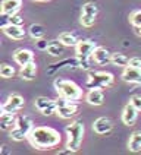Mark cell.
Returning <instances> with one entry per match:
<instances>
[{"label":"cell","instance_id":"cell-13","mask_svg":"<svg viewBox=\"0 0 141 155\" xmlns=\"http://www.w3.org/2000/svg\"><path fill=\"white\" fill-rule=\"evenodd\" d=\"M93 60L100 66H105L107 63H112V54L107 51L105 47H97L93 53Z\"/></svg>","mask_w":141,"mask_h":155},{"label":"cell","instance_id":"cell-1","mask_svg":"<svg viewBox=\"0 0 141 155\" xmlns=\"http://www.w3.org/2000/svg\"><path fill=\"white\" fill-rule=\"evenodd\" d=\"M29 143L37 149H52L60 143V133L50 126H37L28 135Z\"/></svg>","mask_w":141,"mask_h":155},{"label":"cell","instance_id":"cell-9","mask_svg":"<svg viewBox=\"0 0 141 155\" xmlns=\"http://www.w3.org/2000/svg\"><path fill=\"white\" fill-rule=\"evenodd\" d=\"M24 107V98L19 94H12L2 105V113H15Z\"/></svg>","mask_w":141,"mask_h":155},{"label":"cell","instance_id":"cell-5","mask_svg":"<svg viewBox=\"0 0 141 155\" xmlns=\"http://www.w3.org/2000/svg\"><path fill=\"white\" fill-rule=\"evenodd\" d=\"M115 78L110 72H90L87 76V82L85 86L88 89H93V88H107L113 84Z\"/></svg>","mask_w":141,"mask_h":155},{"label":"cell","instance_id":"cell-27","mask_svg":"<svg viewBox=\"0 0 141 155\" xmlns=\"http://www.w3.org/2000/svg\"><path fill=\"white\" fill-rule=\"evenodd\" d=\"M129 22L134 26H141V10H135L129 15Z\"/></svg>","mask_w":141,"mask_h":155},{"label":"cell","instance_id":"cell-23","mask_svg":"<svg viewBox=\"0 0 141 155\" xmlns=\"http://www.w3.org/2000/svg\"><path fill=\"white\" fill-rule=\"evenodd\" d=\"M28 32H29V35H31L34 40H40V38H43L44 34H46V28H44L43 25H40V24H33V25L29 26Z\"/></svg>","mask_w":141,"mask_h":155},{"label":"cell","instance_id":"cell-17","mask_svg":"<svg viewBox=\"0 0 141 155\" xmlns=\"http://www.w3.org/2000/svg\"><path fill=\"white\" fill-rule=\"evenodd\" d=\"M22 6V0H3L2 2V13L13 15L18 13Z\"/></svg>","mask_w":141,"mask_h":155},{"label":"cell","instance_id":"cell-24","mask_svg":"<svg viewBox=\"0 0 141 155\" xmlns=\"http://www.w3.org/2000/svg\"><path fill=\"white\" fill-rule=\"evenodd\" d=\"M112 63L115 66H119V68H126L129 64V59L122 53H113L112 54Z\"/></svg>","mask_w":141,"mask_h":155},{"label":"cell","instance_id":"cell-34","mask_svg":"<svg viewBox=\"0 0 141 155\" xmlns=\"http://www.w3.org/2000/svg\"><path fill=\"white\" fill-rule=\"evenodd\" d=\"M34 2H49V0H34Z\"/></svg>","mask_w":141,"mask_h":155},{"label":"cell","instance_id":"cell-30","mask_svg":"<svg viewBox=\"0 0 141 155\" xmlns=\"http://www.w3.org/2000/svg\"><path fill=\"white\" fill-rule=\"evenodd\" d=\"M129 103H131L138 111H141V95H134Z\"/></svg>","mask_w":141,"mask_h":155},{"label":"cell","instance_id":"cell-2","mask_svg":"<svg viewBox=\"0 0 141 155\" xmlns=\"http://www.w3.org/2000/svg\"><path fill=\"white\" fill-rule=\"evenodd\" d=\"M54 88H56L59 97L66 98V100H69V101H78L79 98L82 97V89H81L74 81L56 79V81H54Z\"/></svg>","mask_w":141,"mask_h":155},{"label":"cell","instance_id":"cell-26","mask_svg":"<svg viewBox=\"0 0 141 155\" xmlns=\"http://www.w3.org/2000/svg\"><path fill=\"white\" fill-rule=\"evenodd\" d=\"M0 75H2V78H5V79H9V78H12L15 75V69L12 66L6 64V63H3L0 66Z\"/></svg>","mask_w":141,"mask_h":155},{"label":"cell","instance_id":"cell-28","mask_svg":"<svg viewBox=\"0 0 141 155\" xmlns=\"http://www.w3.org/2000/svg\"><path fill=\"white\" fill-rule=\"evenodd\" d=\"M91 59L93 57H78L79 68L84 70H90L91 69Z\"/></svg>","mask_w":141,"mask_h":155},{"label":"cell","instance_id":"cell-14","mask_svg":"<svg viewBox=\"0 0 141 155\" xmlns=\"http://www.w3.org/2000/svg\"><path fill=\"white\" fill-rule=\"evenodd\" d=\"M137 116H138V110H137L131 103L126 104V105L123 107V111H122L123 124H126V126H132V124L135 123V120H137Z\"/></svg>","mask_w":141,"mask_h":155},{"label":"cell","instance_id":"cell-21","mask_svg":"<svg viewBox=\"0 0 141 155\" xmlns=\"http://www.w3.org/2000/svg\"><path fill=\"white\" fill-rule=\"evenodd\" d=\"M65 47H66V45L62 43L60 40H54V41H50V43H49V45H47V53H49L50 56L57 57V56L63 54Z\"/></svg>","mask_w":141,"mask_h":155},{"label":"cell","instance_id":"cell-12","mask_svg":"<svg viewBox=\"0 0 141 155\" xmlns=\"http://www.w3.org/2000/svg\"><path fill=\"white\" fill-rule=\"evenodd\" d=\"M3 32L8 35L12 40H22L25 37V29L22 28V25H13V24H8L6 26L2 28Z\"/></svg>","mask_w":141,"mask_h":155},{"label":"cell","instance_id":"cell-19","mask_svg":"<svg viewBox=\"0 0 141 155\" xmlns=\"http://www.w3.org/2000/svg\"><path fill=\"white\" fill-rule=\"evenodd\" d=\"M85 100H87V103L91 104V105H101L105 97H103V92L100 91V88H93V89L88 91Z\"/></svg>","mask_w":141,"mask_h":155},{"label":"cell","instance_id":"cell-10","mask_svg":"<svg viewBox=\"0 0 141 155\" xmlns=\"http://www.w3.org/2000/svg\"><path fill=\"white\" fill-rule=\"evenodd\" d=\"M97 48L94 41L90 40H81L75 45V51H77V57H93V53Z\"/></svg>","mask_w":141,"mask_h":155},{"label":"cell","instance_id":"cell-15","mask_svg":"<svg viewBox=\"0 0 141 155\" xmlns=\"http://www.w3.org/2000/svg\"><path fill=\"white\" fill-rule=\"evenodd\" d=\"M93 129H94L97 135H106V133H109L110 130L113 129V123L107 117H98L94 121V124H93Z\"/></svg>","mask_w":141,"mask_h":155},{"label":"cell","instance_id":"cell-22","mask_svg":"<svg viewBox=\"0 0 141 155\" xmlns=\"http://www.w3.org/2000/svg\"><path fill=\"white\" fill-rule=\"evenodd\" d=\"M128 148L132 152H140L141 151V132H134L129 138Z\"/></svg>","mask_w":141,"mask_h":155},{"label":"cell","instance_id":"cell-11","mask_svg":"<svg viewBox=\"0 0 141 155\" xmlns=\"http://www.w3.org/2000/svg\"><path fill=\"white\" fill-rule=\"evenodd\" d=\"M122 79L129 84H141V69L128 64L122 73Z\"/></svg>","mask_w":141,"mask_h":155},{"label":"cell","instance_id":"cell-31","mask_svg":"<svg viewBox=\"0 0 141 155\" xmlns=\"http://www.w3.org/2000/svg\"><path fill=\"white\" fill-rule=\"evenodd\" d=\"M129 66L140 68L141 69V59H138V57H132V59H129Z\"/></svg>","mask_w":141,"mask_h":155},{"label":"cell","instance_id":"cell-3","mask_svg":"<svg viewBox=\"0 0 141 155\" xmlns=\"http://www.w3.org/2000/svg\"><path fill=\"white\" fill-rule=\"evenodd\" d=\"M66 133H68V143L66 148H69L72 152H77L81 148L82 139H84V123L82 121H72L66 126Z\"/></svg>","mask_w":141,"mask_h":155},{"label":"cell","instance_id":"cell-33","mask_svg":"<svg viewBox=\"0 0 141 155\" xmlns=\"http://www.w3.org/2000/svg\"><path fill=\"white\" fill-rule=\"evenodd\" d=\"M134 28H135V34L141 37V26H134Z\"/></svg>","mask_w":141,"mask_h":155},{"label":"cell","instance_id":"cell-6","mask_svg":"<svg viewBox=\"0 0 141 155\" xmlns=\"http://www.w3.org/2000/svg\"><path fill=\"white\" fill-rule=\"evenodd\" d=\"M56 104H57V110H56V114L62 117V119H70L72 116H75L77 111H78V105L74 103V101H69L66 98H59L56 100Z\"/></svg>","mask_w":141,"mask_h":155},{"label":"cell","instance_id":"cell-29","mask_svg":"<svg viewBox=\"0 0 141 155\" xmlns=\"http://www.w3.org/2000/svg\"><path fill=\"white\" fill-rule=\"evenodd\" d=\"M9 24H13V25H22L24 24V19L21 15H18V13H13V15H10V22Z\"/></svg>","mask_w":141,"mask_h":155},{"label":"cell","instance_id":"cell-20","mask_svg":"<svg viewBox=\"0 0 141 155\" xmlns=\"http://www.w3.org/2000/svg\"><path fill=\"white\" fill-rule=\"evenodd\" d=\"M21 78L22 79H25V81H33L37 75V66H35L34 61H31V63H28L25 66H22L21 68Z\"/></svg>","mask_w":141,"mask_h":155},{"label":"cell","instance_id":"cell-8","mask_svg":"<svg viewBox=\"0 0 141 155\" xmlns=\"http://www.w3.org/2000/svg\"><path fill=\"white\" fill-rule=\"evenodd\" d=\"M35 108L44 116H50L57 110V104L54 100H50L47 97H38L35 100Z\"/></svg>","mask_w":141,"mask_h":155},{"label":"cell","instance_id":"cell-18","mask_svg":"<svg viewBox=\"0 0 141 155\" xmlns=\"http://www.w3.org/2000/svg\"><path fill=\"white\" fill-rule=\"evenodd\" d=\"M15 124H16L15 113H2L0 114V129L2 130L13 129Z\"/></svg>","mask_w":141,"mask_h":155},{"label":"cell","instance_id":"cell-16","mask_svg":"<svg viewBox=\"0 0 141 155\" xmlns=\"http://www.w3.org/2000/svg\"><path fill=\"white\" fill-rule=\"evenodd\" d=\"M13 59H15V61H16L19 66H25L28 63L34 61V54H33L31 50H28V48H19V50L15 51Z\"/></svg>","mask_w":141,"mask_h":155},{"label":"cell","instance_id":"cell-32","mask_svg":"<svg viewBox=\"0 0 141 155\" xmlns=\"http://www.w3.org/2000/svg\"><path fill=\"white\" fill-rule=\"evenodd\" d=\"M47 45H49V43H47L46 40H43V38L37 40V47H38L40 50H47Z\"/></svg>","mask_w":141,"mask_h":155},{"label":"cell","instance_id":"cell-7","mask_svg":"<svg viewBox=\"0 0 141 155\" xmlns=\"http://www.w3.org/2000/svg\"><path fill=\"white\" fill-rule=\"evenodd\" d=\"M98 9L97 6L93 3V2H88L82 6V10H81V25L85 26V28H91L96 22V16Z\"/></svg>","mask_w":141,"mask_h":155},{"label":"cell","instance_id":"cell-4","mask_svg":"<svg viewBox=\"0 0 141 155\" xmlns=\"http://www.w3.org/2000/svg\"><path fill=\"white\" fill-rule=\"evenodd\" d=\"M33 130V120L29 116H19L16 119V124L13 129H10V138L16 142L28 139L29 132Z\"/></svg>","mask_w":141,"mask_h":155},{"label":"cell","instance_id":"cell-25","mask_svg":"<svg viewBox=\"0 0 141 155\" xmlns=\"http://www.w3.org/2000/svg\"><path fill=\"white\" fill-rule=\"evenodd\" d=\"M59 40H60L66 47H75L77 43H78L77 37H75L74 34H70V32H62V34L59 35Z\"/></svg>","mask_w":141,"mask_h":155}]
</instances>
